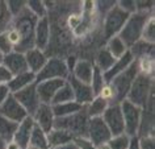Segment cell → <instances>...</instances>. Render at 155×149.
<instances>
[{
    "label": "cell",
    "instance_id": "1",
    "mask_svg": "<svg viewBox=\"0 0 155 149\" xmlns=\"http://www.w3.org/2000/svg\"><path fill=\"white\" fill-rule=\"evenodd\" d=\"M38 19H36L28 9L22 11L18 16L12 19V24L11 28H13L18 34L20 38V44L16 48L17 52L25 53L29 49L34 48V32H36V25H37Z\"/></svg>",
    "mask_w": 155,
    "mask_h": 149
},
{
    "label": "cell",
    "instance_id": "2",
    "mask_svg": "<svg viewBox=\"0 0 155 149\" xmlns=\"http://www.w3.org/2000/svg\"><path fill=\"white\" fill-rule=\"evenodd\" d=\"M154 95V75H145L139 73L126 95V100L139 108H143Z\"/></svg>",
    "mask_w": 155,
    "mask_h": 149
},
{
    "label": "cell",
    "instance_id": "3",
    "mask_svg": "<svg viewBox=\"0 0 155 149\" xmlns=\"http://www.w3.org/2000/svg\"><path fill=\"white\" fill-rule=\"evenodd\" d=\"M151 16H154V13H143V12H134L127 17L126 23L124 24L122 29L120 30L117 36L125 42L127 49H130L135 42L141 40L142 30L145 26L146 21L149 20Z\"/></svg>",
    "mask_w": 155,
    "mask_h": 149
},
{
    "label": "cell",
    "instance_id": "4",
    "mask_svg": "<svg viewBox=\"0 0 155 149\" xmlns=\"http://www.w3.org/2000/svg\"><path fill=\"white\" fill-rule=\"evenodd\" d=\"M129 16L130 15L124 12L120 7H117V3H116L114 7H112L101 19V34L104 41L117 36Z\"/></svg>",
    "mask_w": 155,
    "mask_h": 149
},
{
    "label": "cell",
    "instance_id": "5",
    "mask_svg": "<svg viewBox=\"0 0 155 149\" xmlns=\"http://www.w3.org/2000/svg\"><path fill=\"white\" fill-rule=\"evenodd\" d=\"M88 117L86 109H83L74 115L64 116V117H55L54 121V128L64 129V131L70 132L74 137H87V127H88Z\"/></svg>",
    "mask_w": 155,
    "mask_h": 149
},
{
    "label": "cell",
    "instance_id": "6",
    "mask_svg": "<svg viewBox=\"0 0 155 149\" xmlns=\"http://www.w3.org/2000/svg\"><path fill=\"white\" fill-rule=\"evenodd\" d=\"M70 75V70L66 65L64 57L62 56H51L48 58L45 66L36 75V82L46 81V79H64L67 81Z\"/></svg>",
    "mask_w": 155,
    "mask_h": 149
},
{
    "label": "cell",
    "instance_id": "7",
    "mask_svg": "<svg viewBox=\"0 0 155 149\" xmlns=\"http://www.w3.org/2000/svg\"><path fill=\"white\" fill-rule=\"evenodd\" d=\"M138 74H139V71H138L137 64H135V60H134V62L125 70V71H122L120 75L116 77L114 79H112L110 85L114 90L116 100H117L118 103L126 99L127 92H129L131 85H133V82H134L135 78H137Z\"/></svg>",
    "mask_w": 155,
    "mask_h": 149
},
{
    "label": "cell",
    "instance_id": "8",
    "mask_svg": "<svg viewBox=\"0 0 155 149\" xmlns=\"http://www.w3.org/2000/svg\"><path fill=\"white\" fill-rule=\"evenodd\" d=\"M120 107H121L124 124H125V133L130 137H138L139 125H141L142 108L134 106L133 103L127 102L126 99L120 102Z\"/></svg>",
    "mask_w": 155,
    "mask_h": 149
},
{
    "label": "cell",
    "instance_id": "9",
    "mask_svg": "<svg viewBox=\"0 0 155 149\" xmlns=\"http://www.w3.org/2000/svg\"><path fill=\"white\" fill-rule=\"evenodd\" d=\"M101 117L104 123L107 124L112 136L125 133V124H124V117L118 102H113V103L108 106V108L105 109V112H104Z\"/></svg>",
    "mask_w": 155,
    "mask_h": 149
},
{
    "label": "cell",
    "instance_id": "10",
    "mask_svg": "<svg viewBox=\"0 0 155 149\" xmlns=\"http://www.w3.org/2000/svg\"><path fill=\"white\" fill-rule=\"evenodd\" d=\"M13 96L16 98L18 103L22 106V108L25 109L28 116H33L34 112L37 111V108L41 106V100H40V98H38V94L36 90V83L30 85L28 87L22 88L17 92H15Z\"/></svg>",
    "mask_w": 155,
    "mask_h": 149
},
{
    "label": "cell",
    "instance_id": "11",
    "mask_svg": "<svg viewBox=\"0 0 155 149\" xmlns=\"http://www.w3.org/2000/svg\"><path fill=\"white\" fill-rule=\"evenodd\" d=\"M87 137L96 147L109 141L112 135L107 127V124L104 123L103 117H90L87 127Z\"/></svg>",
    "mask_w": 155,
    "mask_h": 149
},
{
    "label": "cell",
    "instance_id": "12",
    "mask_svg": "<svg viewBox=\"0 0 155 149\" xmlns=\"http://www.w3.org/2000/svg\"><path fill=\"white\" fill-rule=\"evenodd\" d=\"M51 42V23L49 16L42 17L37 21L34 32V48L46 52Z\"/></svg>",
    "mask_w": 155,
    "mask_h": 149
},
{
    "label": "cell",
    "instance_id": "13",
    "mask_svg": "<svg viewBox=\"0 0 155 149\" xmlns=\"http://www.w3.org/2000/svg\"><path fill=\"white\" fill-rule=\"evenodd\" d=\"M0 115H3L7 119L15 121V123H20L28 116L22 106L18 103L17 99L13 96V94L7 98V100L0 106Z\"/></svg>",
    "mask_w": 155,
    "mask_h": 149
},
{
    "label": "cell",
    "instance_id": "14",
    "mask_svg": "<svg viewBox=\"0 0 155 149\" xmlns=\"http://www.w3.org/2000/svg\"><path fill=\"white\" fill-rule=\"evenodd\" d=\"M36 124V127L41 128L44 132L49 133L54 128V121H55V116L53 112L51 104H44L41 103V106L37 108V111L34 112L33 116H30Z\"/></svg>",
    "mask_w": 155,
    "mask_h": 149
},
{
    "label": "cell",
    "instance_id": "15",
    "mask_svg": "<svg viewBox=\"0 0 155 149\" xmlns=\"http://www.w3.org/2000/svg\"><path fill=\"white\" fill-rule=\"evenodd\" d=\"M64 82H66L64 79H46V81L36 82V90L41 103L51 104V100L54 95H55V92Z\"/></svg>",
    "mask_w": 155,
    "mask_h": 149
},
{
    "label": "cell",
    "instance_id": "16",
    "mask_svg": "<svg viewBox=\"0 0 155 149\" xmlns=\"http://www.w3.org/2000/svg\"><path fill=\"white\" fill-rule=\"evenodd\" d=\"M154 116H155V107H154V95H153L147 102V104L142 108L138 137L154 136Z\"/></svg>",
    "mask_w": 155,
    "mask_h": 149
},
{
    "label": "cell",
    "instance_id": "17",
    "mask_svg": "<svg viewBox=\"0 0 155 149\" xmlns=\"http://www.w3.org/2000/svg\"><path fill=\"white\" fill-rule=\"evenodd\" d=\"M34 121L30 116H26L24 120L17 124V129L15 132L13 140L21 149H26L30 145V137H32V132L34 128Z\"/></svg>",
    "mask_w": 155,
    "mask_h": 149
},
{
    "label": "cell",
    "instance_id": "18",
    "mask_svg": "<svg viewBox=\"0 0 155 149\" xmlns=\"http://www.w3.org/2000/svg\"><path fill=\"white\" fill-rule=\"evenodd\" d=\"M67 82L74 91V96H75L76 103H79L82 106H87L95 98L94 91H92L90 85L83 83V82H80V81H76L75 78H72L71 75H68Z\"/></svg>",
    "mask_w": 155,
    "mask_h": 149
},
{
    "label": "cell",
    "instance_id": "19",
    "mask_svg": "<svg viewBox=\"0 0 155 149\" xmlns=\"http://www.w3.org/2000/svg\"><path fill=\"white\" fill-rule=\"evenodd\" d=\"M95 65L91 60H86V58H78L75 66L71 70L70 75L72 78H75L76 81H80L83 83L90 85L91 83V78L94 74Z\"/></svg>",
    "mask_w": 155,
    "mask_h": 149
},
{
    "label": "cell",
    "instance_id": "20",
    "mask_svg": "<svg viewBox=\"0 0 155 149\" xmlns=\"http://www.w3.org/2000/svg\"><path fill=\"white\" fill-rule=\"evenodd\" d=\"M24 56H25L28 70L32 71L33 74H36V75L42 70V68L45 66L46 61H48V58H49L48 53L44 52V50L37 49V48L29 49L28 52L24 53Z\"/></svg>",
    "mask_w": 155,
    "mask_h": 149
},
{
    "label": "cell",
    "instance_id": "21",
    "mask_svg": "<svg viewBox=\"0 0 155 149\" xmlns=\"http://www.w3.org/2000/svg\"><path fill=\"white\" fill-rule=\"evenodd\" d=\"M3 65L12 73V75H17V74L28 71L24 53H20L17 50H13L9 54H5L4 58H3Z\"/></svg>",
    "mask_w": 155,
    "mask_h": 149
},
{
    "label": "cell",
    "instance_id": "22",
    "mask_svg": "<svg viewBox=\"0 0 155 149\" xmlns=\"http://www.w3.org/2000/svg\"><path fill=\"white\" fill-rule=\"evenodd\" d=\"M134 62V57L133 54H131L129 50L124 54L122 57H120L116 60V62L113 64V66L108 70V71L103 73V77H104V81H105V83H110L112 79H114L117 75H120L122 71H125V70L129 68V66Z\"/></svg>",
    "mask_w": 155,
    "mask_h": 149
},
{
    "label": "cell",
    "instance_id": "23",
    "mask_svg": "<svg viewBox=\"0 0 155 149\" xmlns=\"http://www.w3.org/2000/svg\"><path fill=\"white\" fill-rule=\"evenodd\" d=\"M36 83V74H33L32 71H24L21 74H17V75H13L11 82L7 86H8L9 91L15 94L20 90L28 87L30 85H34Z\"/></svg>",
    "mask_w": 155,
    "mask_h": 149
},
{
    "label": "cell",
    "instance_id": "24",
    "mask_svg": "<svg viewBox=\"0 0 155 149\" xmlns=\"http://www.w3.org/2000/svg\"><path fill=\"white\" fill-rule=\"evenodd\" d=\"M74 137L71 133L64 131V129H59V128H53L51 131L48 133V140H49V145L50 149H55L58 147H62L64 144L72 143Z\"/></svg>",
    "mask_w": 155,
    "mask_h": 149
},
{
    "label": "cell",
    "instance_id": "25",
    "mask_svg": "<svg viewBox=\"0 0 155 149\" xmlns=\"http://www.w3.org/2000/svg\"><path fill=\"white\" fill-rule=\"evenodd\" d=\"M92 62H94L95 68H97L100 71L105 73V71H108V70L112 68V66H113V64L116 62V58L112 56V54L105 49V46L103 45L101 48L96 52L95 60Z\"/></svg>",
    "mask_w": 155,
    "mask_h": 149
},
{
    "label": "cell",
    "instance_id": "26",
    "mask_svg": "<svg viewBox=\"0 0 155 149\" xmlns=\"http://www.w3.org/2000/svg\"><path fill=\"white\" fill-rule=\"evenodd\" d=\"M110 103L100 96H95L87 106H84L88 117H101Z\"/></svg>",
    "mask_w": 155,
    "mask_h": 149
},
{
    "label": "cell",
    "instance_id": "27",
    "mask_svg": "<svg viewBox=\"0 0 155 149\" xmlns=\"http://www.w3.org/2000/svg\"><path fill=\"white\" fill-rule=\"evenodd\" d=\"M51 107L55 117H64L82 111L84 106L76 103V102H68V103H63V104H54Z\"/></svg>",
    "mask_w": 155,
    "mask_h": 149
},
{
    "label": "cell",
    "instance_id": "28",
    "mask_svg": "<svg viewBox=\"0 0 155 149\" xmlns=\"http://www.w3.org/2000/svg\"><path fill=\"white\" fill-rule=\"evenodd\" d=\"M104 46H105V49L116 58V60L120 57H122L124 54L129 50L127 46L125 45V42H124L118 36H114V37L109 38V40H107Z\"/></svg>",
    "mask_w": 155,
    "mask_h": 149
},
{
    "label": "cell",
    "instance_id": "29",
    "mask_svg": "<svg viewBox=\"0 0 155 149\" xmlns=\"http://www.w3.org/2000/svg\"><path fill=\"white\" fill-rule=\"evenodd\" d=\"M68 102H75V96H74V91H72L71 86L66 81L55 92V95H54L53 100H51V106L63 104V103H68Z\"/></svg>",
    "mask_w": 155,
    "mask_h": 149
},
{
    "label": "cell",
    "instance_id": "30",
    "mask_svg": "<svg viewBox=\"0 0 155 149\" xmlns=\"http://www.w3.org/2000/svg\"><path fill=\"white\" fill-rule=\"evenodd\" d=\"M17 124L15 121L7 119L3 115H0V137L5 141V143H9V141L13 140L15 132L17 129Z\"/></svg>",
    "mask_w": 155,
    "mask_h": 149
},
{
    "label": "cell",
    "instance_id": "31",
    "mask_svg": "<svg viewBox=\"0 0 155 149\" xmlns=\"http://www.w3.org/2000/svg\"><path fill=\"white\" fill-rule=\"evenodd\" d=\"M30 145L36 147L38 149H50L49 140H48V133L44 132L41 128L34 125L32 137H30Z\"/></svg>",
    "mask_w": 155,
    "mask_h": 149
},
{
    "label": "cell",
    "instance_id": "32",
    "mask_svg": "<svg viewBox=\"0 0 155 149\" xmlns=\"http://www.w3.org/2000/svg\"><path fill=\"white\" fill-rule=\"evenodd\" d=\"M138 71L145 75H154L155 69V57L154 56H143L135 60Z\"/></svg>",
    "mask_w": 155,
    "mask_h": 149
},
{
    "label": "cell",
    "instance_id": "33",
    "mask_svg": "<svg viewBox=\"0 0 155 149\" xmlns=\"http://www.w3.org/2000/svg\"><path fill=\"white\" fill-rule=\"evenodd\" d=\"M129 52L133 54L134 60H137L139 57H143V56H154V45L139 40L129 49Z\"/></svg>",
    "mask_w": 155,
    "mask_h": 149
},
{
    "label": "cell",
    "instance_id": "34",
    "mask_svg": "<svg viewBox=\"0 0 155 149\" xmlns=\"http://www.w3.org/2000/svg\"><path fill=\"white\" fill-rule=\"evenodd\" d=\"M26 9L36 19H38V20L42 17L49 16V8H48V5H46V2H38V0L26 2Z\"/></svg>",
    "mask_w": 155,
    "mask_h": 149
},
{
    "label": "cell",
    "instance_id": "35",
    "mask_svg": "<svg viewBox=\"0 0 155 149\" xmlns=\"http://www.w3.org/2000/svg\"><path fill=\"white\" fill-rule=\"evenodd\" d=\"M131 139L133 137L127 136L126 133H121V135L117 136H112L107 144L109 149H129Z\"/></svg>",
    "mask_w": 155,
    "mask_h": 149
},
{
    "label": "cell",
    "instance_id": "36",
    "mask_svg": "<svg viewBox=\"0 0 155 149\" xmlns=\"http://www.w3.org/2000/svg\"><path fill=\"white\" fill-rule=\"evenodd\" d=\"M141 40L147 42V44H155V16H151L146 21L145 26L142 30Z\"/></svg>",
    "mask_w": 155,
    "mask_h": 149
},
{
    "label": "cell",
    "instance_id": "37",
    "mask_svg": "<svg viewBox=\"0 0 155 149\" xmlns=\"http://www.w3.org/2000/svg\"><path fill=\"white\" fill-rule=\"evenodd\" d=\"M12 24V16H11L7 2H0V33L5 32Z\"/></svg>",
    "mask_w": 155,
    "mask_h": 149
},
{
    "label": "cell",
    "instance_id": "38",
    "mask_svg": "<svg viewBox=\"0 0 155 149\" xmlns=\"http://www.w3.org/2000/svg\"><path fill=\"white\" fill-rule=\"evenodd\" d=\"M104 85H105V81H104V77H103V71H100L97 68H95L94 74H92V78H91V83H90L95 96L99 95L100 90L103 88Z\"/></svg>",
    "mask_w": 155,
    "mask_h": 149
},
{
    "label": "cell",
    "instance_id": "39",
    "mask_svg": "<svg viewBox=\"0 0 155 149\" xmlns=\"http://www.w3.org/2000/svg\"><path fill=\"white\" fill-rule=\"evenodd\" d=\"M7 7H8V11H9L11 16H12V19H13V17L18 16V15L25 9L26 2H18V0H15V2H7Z\"/></svg>",
    "mask_w": 155,
    "mask_h": 149
},
{
    "label": "cell",
    "instance_id": "40",
    "mask_svg": "<svg viewBox=\"0 0 155 149\" xmlns=\"http://www.w3.org/2000/svg\"><path fill=\"white\" fill-rule=\"evenodd\" d=\"M100 98H103V99H105L107 102H109V103H113V102H117L116 100V94H114V90L112 87L110 83H105L103 86V88L100 90L99 95Z\"/></svg>",
    "mask_w": 155,
    "mask_h": 149
},
{
    "label": "cell",
    "instance_id": "41",
    "mask_svg": "<svg viewBox=\"0 0 155 149\" xmlns=\"http://www.w3.org/2000/svg\"><path fill=\"white\" fill-rule=\"evenodd\" d=\"M15 48L13 45L11 44L8 36H7L5 32L0 33V53L3 54V56H5V54H9L11 52H13Z\"/></svg>",
    "mask_w": 155,
    "mask_h": 149
},
{
    "label": "cell",
    "instance_id": "42",
    "mask_svg": "<svg viewBox=\"0 0 155 149\" xmlns=\"http://www.w3.org/2000/svg\"><path fill=\"white\" fill-rule=\"evenodd\" d=\"M154 2H146V0H141V2H135V12H143V13H154Z\"/></svg>",
    "mask_w": 155,
    "mask_h": 149
},
{
    "label": "cell",
    "instance_id": "43",
    "mask_svg": "<svg viewBox=\"0 0 155 149\" xmlns=\"http://www.w3.org/2000/svg\"><path fill=\"white\" fill-rule=\"evenodd\" d=\"M74 144L76 145L78 149H96V145L86 136L75 137V139H74Z\"/></svg>",
    "mask_w": 155,
    "mask_h": 149
},
{
    "label": "cell",
    "instance_id": "44",
    "mask_svg": "<svg viewBox=\"0 0 155 149\" xmlns=\"http://www.w3.org/2000/svg\"><path fill=\"white\" fill-rule=\"evenodd\" d=\"M139 149H155V137L154 136H142L138 137Z\"/></svg>",
    "mask_w": 155,
    "mask_h": 149
},
{
    "label": "cell",
    "instance_id": "45",
    "mask_svg": "<svg viewBox=\"0 0 155 149\" xmlns=\"http://www.w3.org/2000/svg\"><path fill=\"white\" fill-rule=\"evenodd\" d=\"M117 7H120L124 12L126 13H134L135 12V0H121V2H116Z\"/></svg>",
    "mask_w": 155,
    "mask_h": 149
},
{
    "label": "cell",
    "instance_id": "46",
    "mask_svg": "<svg viewBox=\"0 0 155 149\" xmlns=\"http://www.w3.org/2000/svg\"><path fill=\"white\" fill-rule=\"evenodd\" d=\"M12 73L5 68L4 65H0V85H8L12 79Z\"/></svg>",
    "mask_w": 155,
    "mask_h": 149
},
{
    "label": "cell",
    "instance_id": "47",
    "mask_svg": "<svg viewBox=\"0 0 155 149\" xmlns=\"http://www.w3.org/2000/svg\"><path fill=\"white\" fill-rule=\"evenodd\" d=\"M11 94H12V92L9 91L8 86H7V85H0V106L4 103V102L7 100V98H8Z\"/></svg>",
    "mask_w": 155,
    "mask_h": 149
},
{
    "label": "cell",
    "instance_id": "48",
    "mask_svg": "<svg viewBox=\"0 0 155 149\" xmlns=\"http://www.w3.org/2000/svg\"><path fill=\"white\" fill-rule=\"evenodd\" d=\"M55 149H78L76 148V145L74 144V141L72 143H68V144H64V145H62V147H58Z\"/></svg>",
    "mask_w": 155,
    "mask_h": 149
},
{
    "label": "cell",
    "instance_id": "49",
    "mask_svg": "<svg viewBox=\"0 0 155 149\" xmlns=\"http://www.w3.org/2000/svg\"><path fill=\"white\" fill-rule=\"evenodd\" d=\"M129 149H139V145H138V137H133V139H131V143H130Z\"/></svg>",
    "mask_w": 155,
    "mask_h": 149
},
{
    "label": "cell",
    "instance_id": "50",
    "mask_svg": "<svg viewBox=\"0 0 155 149\" xmlns=\"http://www.w3.org/2000/svg\"><path fill=\"white\" fill-rule=\"evenodd\" d=\"M5 149H21V148L18 147V145L15 143V141H9V143H7Z\"/></svg>",
    "mask_w": 155,
    "mask_h": 149
},
{
    "label": "cell",
    "instance_id": "51",
    "mask_svg": "<svg viewBox=\"0 0 155 149\" xmlns=\"http://www.w3.org/2000/svg\"><path fill=\"white\" fill-rule=\"evenodd\" d=\"M96 149H109V147H108V144L105 143V144H100V145H97V147H96Z\"/></svg>",
    "mask_w": 155,
    "mask_h": 149
},
{
    "label": "cell",
    "instance_id": "52",
    "mask_svg": "<svg viewBox=\"0 0 155 149\" xmlns=\"http://www.w3.org/2000/svg\"><path fill=\"white\" fill-rule=\"evenodd\" d=\"M5 145H7V143L0 137V149H5Z\"/></svg>",
    "mask_w": 155,
    "mask_h": 149
},
{
    "label": "cell",
    "instance_id": "53",
    "mask_svg": "<svg viewBox=\"0 0 155 149\" xmlns=\"http://www.w3.org/2000/svg\"><path fill=\"white\" fill-rule=\"evenodd\" d=\"M3 58H4V56H3V54H2V53H0V65H2V64H3Z\"/></svg>",
    "mask_w": 155,
    "mask_h": 149
},
{
    "label": "cell",
    "instance_id": "54",
    "mask_svg": "<svg viewBox=\"0 0 155 149\" xmlns=\"http://www.w3.org/2000/svg\"><path fill=\"white\" fill-rule=\"evenodd\" d=\"M26 149H38V148H36V147H32V145H29V147L26 148Z\"/></svg>",
    "mask_w": 155,
    "mask_h": 149
}]
</instances>
